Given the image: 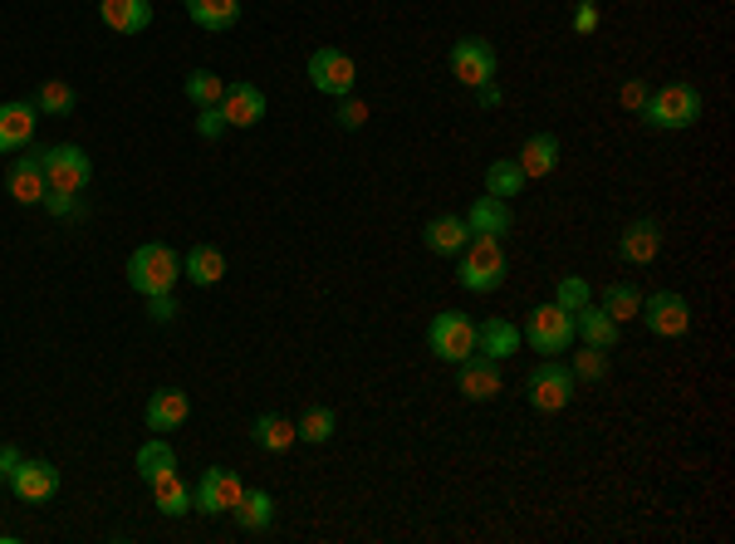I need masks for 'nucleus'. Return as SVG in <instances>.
Returning <instances> with one entry per match:
<instances>
[{"instance_id":"f257e3e1","label":"nucleus","mask_w":735,"mask_h":544,"mask_svg":"<svg viewBox=\"0 0 735 544\" xmlns=\"http://www.w3.org/2000/svg\"><path fill=\"white\" fill-rule=\"evenodd\" d=\"M701 88L696 84H666V88H652L648 104H642V123L652 133H682L701 118Z\"/></svg>"},{"instance_id":"f03ea898","label":"nucleus","mask_w":735,"mask_h":544,"mask_svg":"<svg viewBox=\"0 0 735 544\" xmlns=\"http://www.w3.org/2000/svg\"><path fill=\"white\" fill-rule=\"evenodd\" d=\"M177 280H182V255L172 245L153 241V245H138L128 260V285L138 294H172Z\"/></svg>"},{"instance_id":"7ed1b4c3","label":"nucleus","mask_w":735,"mask_h":544,"mask_svg":"<svg viewBox=\"0 0 735 544\" xmlns=\"http://www.w3.org/2000/svg\"><path fill=\"white\" fill-rule=\"evenodd\" d=\"M461 290L471 294H491L505 285V245L495 236H471L466 251H461V270H456Z\"/></svg>"},{"instance_id":"20e7f679","label":"nucleus","mask_w":735,"mask_h":544,"mask_svg":"<svg viewBox=\"0 0 735 544\" xmlns=\"http://www.w3.org/2000/svg\"><path fill=\"white\" fill-rule=\"evenodd\" d=\"M525 398L535 412H564L574 402V373L559 358H539L525 378Z\"/></svg>"},{"instance_id":"39448f33","label":"nucleus","mask_w":735,"mask_h":544,"mask_svg":"<svg viewBox=\"0 0 735 544\" xmlns=\"http://www.w3.org/2000/svg\"><path fill=\"white\" fill-rule=\"evenodd\" d=\"M519 338H529V348L535 354H564V348L574 344V314L559 310V304H535V310L525 314V328H519Z\"/></svg>"},{"instance_id":"423d86ee","label":"nucleus","mask_w":735,"mask_h":544,"mask_svg":"<svg viewBox=\"0 0 735 544\" xmlns=\"http://www.w3.org/2000/svg\"><path fill=\"white\" fill-rule=\"evenodd\" d=\"M40 167H44V181H50L54 191H74V197L94 181V163H88V153H84V147H74V143L44 147Z\"/></svg>"},{"instance_id":"0eeeda50","label":"nucleus","mask_w":735,"mask_h":544,"mask_svg":"<svg viewBox=\"0 0 735 544\" xmlns=\"http://www.w3.org/2000/svg\"><path fill=\"white\" fill-rule=\"evenodd\" d=\"M427 348H432L441 363L471 358V354H476V324H471L466 314H456V310H441L432 320V328H427Z\"/></svg>"},{"instance_id":"6e6552de","label":"nucleus","mask_w":735,"mask_h":544,"mask_svg":"<svg viewBox=\"0 0 735 544\" xmlns=\"http://www.w3.org/2000/svg\"><path fill=\"white\" fill-rule=\"evenodd\" d=\"M309 84L319 88V94H334V98H348L358 84V64L354 54L334 50V44H324V50L309 54Z\"/></svg>"},{"instance_id":"1a4fd4ad","label":"nucleus","mask_w":735,"mask_h":544,"mask_svg":"<svg viewBox=\"0 0 735 544\" xmlns=\"http://www.w3.org/2000/svg\"><path fill=\"white\" fill-rule=\"evenodd\" d=\"M638 320L648 324L658 338H682L686 328H692V304H686L676 290H658V294H648V300H642Z\"/></svg>"},{"instance_id":"9d476101","label":"nucleus","mask_w":735,"mask_h":544,"mask_svg":"<svg viewBox=\"0 0 735 544\" xmlns=\"http://www.w3.org/2000/svg\"><path fill=\"white\" fill-rule=\"evenodd\" d=\"M495 64H501V60H495V44H491V40L466 35V40L451 44V74H456L466 88L491 84V79H495Z\"/></svg>"},{"instance_id":"9b49d317","label":"nucleus","mask_w":735,"mask_h":544,"mask_svg":"<svg viewBox=\"0 0 735 544\" xmlns=\"http://www.w3.org/2000/svg\"><path fill=\"white\" fill-rule=\"evenodd\" d=\"M456 388H461V398H471V402H491V398H501V393H505L501 363L485 358V354L461 358V363H456Z\"/></svg>"},{"instance_id":"f8f14e48","label":"nucleus","mask_w":735,"mask_h":544,"mask_svg":"<svg viewBox=\"0 0 735 544\" xmlns=\"http://www.w3.org/2000/svg\"><path fill=\"white\" fill-rule=\"evenodd\" d=\"M241 495H245L241 475L225 471V467H211L207 475H201V485H197V505H201V515H231V510L241 505Z\"/></svg>"},{"instance_id":"ddd939ff","label":"nucleus","mask_w":735,"mask_h":544,"mask_svg":"<svg viewBox=\"0 0 735 544\" xmlns=\"http://www.w3.org/2000/svg\"><path fill=\"white\" fill-rule=\"evenodd\" d=\"M10 491H15L25 505H44V501L60 495V471H54L50 461H25V457H20V467L10 471Z\"/></svg>"},{"instance_id":"4468645a","label":"nucleus","mask_w":735,"mask_h":544,"mask_svg":"<svg viewBox=\"0 0 735 544\" xmlns=\"http://www.w3.org/2000/svg\"><path fill=\"white\" fill-rule=\"evenodd\" d=\"M662 251V226L652 217H638L623 226V236H618V260H628V265H652Z\"/></svg>"},{"instance_id":"2eb2a0df","label":"nucleus","mask_w":735,"mask_h":544,"mask_svg":"<svg viewBox=\"0 0 735 544\" xmlns=\"http://www.w3.org/2000/svg\"><path fill=\"white\" fill-rule=\"evenodd\" d=\"M35 98H15V104H0V153H20L35 138Z\"/></svg>"},{"instance_id":"dca6fc26","label":"nucleus","mask_w":735,"mask_h":544,"mask_svg":"<svg viewBox=\"0 0 735 544\" xmlns=\"http://www.w3.org/2000/svg\"><path fill=\"white\" fill-rule=\"evenodd\" d=\"M6 191L20 201V207H40L44 191H50V181H44V167H40V153H35V157H15V163L6 167Z\"/></svg>"},{"instance_id":"f3484780","label":"nucleus","mask_w":735,"mask_h":544,"mask_svg":"<svg viewBox=\"0 0 735 544\" xmlns=\"http://www.w3.org/2000/svg\"><path fill=\"white\" fill-rule=\"evenodd\" d=\"M221 113H225V128H255L265 118V94L255 84H225Z\"/></svg>"},{"instance_id":"a211bd4d","label":"nucleus","mask_w":735,"mask_h":544,"mask_svg":"<svg viewBox=\"0 0 735 544\" xmlns=\"http://www.w3.org/2000/svg\"><path fill=\"white\" fill-rule=\"evenodd\" d=\"M98 20L118 35H143L153 25V0H98Z\"/></svg>"},{"instance_id":"6ab92c4d","label":"nucleus","mask_w":735,"mask_h":544,"mask_svg":"<svg viewBox=\"0 0 735 544\" xmlns=\"http://www.w3.org/2000/svg\"><path fill=\"white\" fill-rule=\"evenodd\" d=\"M187 412H191V398L182 388H162V393H153L147 398V432H177V427L187 422Z\"/></svg>"},{"instance_id":"aec40b11","label":"nucleus","mask_w":735,"mask_h":544,"mask_svg":"<svg viewBox=\"0 0 735 544\" xmlns=\"http://www.w3.org/2000/svg\"><path fill=\"white\" fill-rule=\"evenodd\" d=\"M422 241H427V251H432V255H461V251H466V241H471V226H466V217L447 211V217L427 221Z\"/></svg>"},{"instance_id":"412c9836","label":"nucleus","mask_w":735,"mask_h":544,"mask_svg":"<svg viewBox=\"0 0 735 544\" xmlns=\"http://www.w3.org/2000/svg\"><path fill=\"white\" fill-rule=\"evenodd\" d=\"M466 226H471V236H511V226H515V211H511V201H501V197H481V201H471V211H466Z\"/></svg>"},{"instance_id":"4be33fe9","label":"nucleus","mask_w":735,"mask_h":544,"mask_svg":"<svg viewBox=\"0 0 735 544\" xmlns=\"http://www.w3.org/2000/svg\"><path fill=\"white\" fill-rule=\"evenodd\" d=\"M574 338H584V344L608 348V354H613V348H618V324L603 314V304H584V310H574Z\"/></svg>"},{"instance_id":"5701e85b","label":"nucleus","mask_w":735,"mask_h":544,"mask_svg":"<svg viewBox=\"0 0 735 544\" xmlns=\"http://www.w3.org/2000/svg\"><path fill=\"white\" fill-rule=\"evenodd\" d=\"M182 10L201 30H211V35H225L241 20V0H182Z\"/></svg>"},{"instance_id":"b1692460","label":"nucleus","mask_w":735,"mask_h":544,"mask_svg":"<svg viewBox=\"0 0 735 544\" xmlns=\"http://www.w3.org/2000/svg\"><path fill=\"white\" fill-rule=\"evenodd\" d=\"M147 485H153V505L162 510V515H172V520L187 515V510L197 505V491H191V485L177 471H162L157 481H147Z\"/></svg>"},{"instance_id":"393cba45","label":"nucleus","mask_w":735,"mask_h":544,"mask_svg":"<svg viewBox=\"0 0 735 544\" xmlns=\"http://www.w3.org/2000/svg\"><path fill=\"white\" fill-rule=\"evenodd\" d=\"M221 275H225V255L217 245H191L182 255V280H191V285L211 290V285H221Z\"/></svg>"},{"instance_id":"a878e982","label":"nucleus","mask_w":735,"mask_h":544,"mask_svg":"<svg viewBox=\"0 0 735 544\" xmlns=\"http://www.w3.org/2000/svg\"><path fill=\"white\" fill-rule=\"evenodd\" d=\"M515 163L525 177H549L554 167H559V138H554V133H535V138H525Z\"/></svg>"},{"instance_id":"bb28decb","label":"nucleus","mask_w":735,"mask_h":544,"mask_svg":"<svg viewBox=\"0 0 735 544\" xmlns=\"http://www.w3.org/2000/svg\"><path fill=\"white\" fill-rule=\"evenodd\" d=\"M515 348H519V328L511 320H485V324H476V354L505 363Z\"/></svg>"},{"instance_id":"cd10ccee","label":"nucleus","mask_w":735,"mask_h":544,"mask_svg":"<svg viewBox=\"0 0 735 544\" xmlns=\"http://www.w3.org/2000/svg\"><path fill=\"white\" fill-rule=\"evenodd\" d=\"M251 437H255V447L260 451H290L294 441H300V427L290 422V417H280V412H265V417H255V427H251Z\"/></svg>"},{"instance_id":"c85d7f7f","label":"nucleus","mask_w":735,"mask_h":544,"mask_svg":"<svg viewBox=\"0 0 735 544\" xmlns=\"http://www.w3.org/2000/svg\"><path fill=\"white\" fill-rule=\"evenodd\" d=\"M231 515H235V525H241V530H270V525H275V495H270V491H245L241 505H235Z\"/></svg>"},{"instance_id":"c756f323","label":"nucleus","mask_w":735,"mask_h":544,"mask_svg":"<svg viewBox=\"0 0 735 544\" xmlns=\"http://www.w3.org/2000/svg\"><path fill=\"white\" fill-rule=\"evenodd\" d=\"M525 172H519V163L515 157H501V163H491L485 167V197H501V201H511L519 197V187H525Z\"/></svg>"},{"instance_id":"7c9ffc66","label":"nucleus","mask_w":735,"mask_h":544,"mask_svg":"<svg viewBox=\"0 0 735 544\" xmlns=\"http://www.w3.org/2000/svg\"><path fill=\"white\" fill-rule=\"evenodd\" d=\"M603 314H608L613 324L638 320V314H642V290H638V285H628V280L608 285V290H603Z\"/></svg>"},{"instance_id":"2f4dec72","label":"nucleus","mask_w":735,"mask_h":544,"mask_svg":"<svg viewBox=\"0 0 735 544\" xmlns=\"http://www.w3.org/2000/svg\"><path fill=\"white\" fill-rule=\"evenodd\" d=\"M35 108L50 113V118H70V113L78 108V98H74V88L64 84V79H44L40 94H35Z\"/></svg>"},{"instance_id":"473e14b6","label":"nucleus","mask_w":735,"mask_h":544,"mask_svg":"<svg viewBox=\"0 0 735 544\" xmlns=\"http://www.w3.org/2000/svg\"><path fill=\"white\" fill-rule=\"evenodd\" d=\"M162 471H177V451L167 447L162 437L143 441V447H138V475H143V481H157Z\"/></svg>"},{"instance_id":"72a5a7b5","label":"nucleus","mask_w":735,"mask_h":544,"mask_svg":"<svg viewBox=\"0 0 735 544\" xmlns=\"http://www.w3.org/2000/svg\"><path fill=\"white\" fill-rule=\"evenodd\" d=\"M182 94L191 98L197 108H211V104H221V94H225V79H217L211 70H191L182 79Z\"/></svg>"},{"instance_id":"f704fd0d","label":"nucleus","mask_w":735,"mask_h":544,"mask_svg":"<svg viewBox=\"0 0 735 544\" xmlns=\"http://www.w3.org/2000/svg\"><path fill=\"white\" fill-rule=\"evenodd\" d=\"M300 441H309V447H324V441L334 437V427H338V417L329 412V407H309V412L300 417Z\"/></svg>"},{"instance_id":"c9c22d12","label":"nucleus","mask_w":735,"mask_h":544,"mask_svg":"<svg viewBox=\"0 0 735 544\" xmlns=\"http://www.w3.org/2000/svg\"><path fill=\"white\" fill-rule=\"evenodd\" d=\"M569 373H574V383H603L608 378V348L584 344V354H574Z\"/></svg>"},{"instance_id":"e433bc0d","label":"nucleus","mask_w":735,"mask_h":544,"mask_svg":"<svg viewBox=\"0 0 735 544\" xmlns=\"http://www.w3.org/2000/svg\"><path fill=\"white\" fill-rule=\"evenodd\" d=\"M554 304L559 310H584V304H594V294H588V280H579V275H564L559 280V290H554Z\"/></svg>"},{"instance_id":"4c0bfd02","label":"nucleus","mask_w":735,"mask_h":544,"mask_svg":"<svg viewBox=\"0 0 735 544\" xmlns=\"http://www.w3.org/2000/svg\"><path fill=\"white\" fill-rule=\"evenodd\" d=\"M334 118H338V128H348V133H354V128H364V123H368V104H364V98H354V94H348L344 104H338Z\"/></svg>"},{"instance_id":"58836bf2","label":"nucleus","mask_w":735,"mask_h":544,"mask_svg":"<svg viewBox=\"0 0 735 544\" xmlns=\"http://www.w3.org/2000/svg\"><path fill=\"white\" fill-rule=\"evenodd\" d=\"M197 133H201L207 143H217V138H221V133H225V113H221V104H211V108H201V113H197Z\"/></svg>"},{"instance_id":"ea45409f","label":"nucleus","mask_w":735,"mask_h":544,"mask_svg":"<svg viewBox=\"0 0 735 544\" xmlns=\"http://www.w3.org/2000/svg\"><path fill=\"white\" fill-rule=\"evenodd\" d=\"M147 320H153V324H172L177 320V300H172V294H147Z\"/></svg>"},{"instance_id":"a19ab883","label":"nucleus","mask_w":735,"mask_h":544,"mask_svg":"<svg viewBox=\"0 0 735 544\" xmlns=\"http://www.w3.org/2000/svg\"><path fill=\"white\" fill-rule=\"evenodd\" d=\"M648 94H652V88L642 84V79H628V84L618 88V104H623L628 113H642V104H648Z\"/></svg>"},{"instance_id":"79ce46f5","label":"nucleus","mask_w":735,"mask_h":544,"mask_svg":"<svg viewBox=\"0 0 735 544\" xmlns=\"http://www.w3.org/2000/svg\"><path fill=\"white\" fill-rule=\"evenodd\" d=\"M40 207L44 211H54V217H74V211H78V197H74V191H44V201H40Z\"/></svg>"},{"instance_id":"37998d69","label":"nucleus","mask_w":735,"mask_h":544,"mask_svg":"<svg viewBox=\"0 0 735 544\" xmlns=\"http://www.w3.org/2000/svg\"><path fill=\"white\" fill-rule=\"evenodd\" d=\"M598 0H579V10H574V35H594L598 30Z\"/></svg>"},{"instance_id":"c03bdc74","label":"nucleus","mask_w":735,"mask_h":544,"mask_svg":"<svg viewBox=\"0 0 735 544\" xmlns=\"http://www.w3.org/2000/svg\"><path fill=\"white\" fill-rule=\"evenodd\" d=\"M20 467V451L15 447H0V481H6L10 485V471H15Z\"/></svg>"},{"instance_id":"a18cd8bd","label":"nucleus","mask_w":735,"mask_h":544,"mask_svg":"<svg viewBox=\"0 0 735 544\" xmlns=\"http://www.w3.org/2000/svg\"><path fill=\"white\" fill-rule=\"evenodd\" d=\"M476 98H481V108H495V104H501V88H495V79L476 88Z\"/></svg>"}]
</instances>
